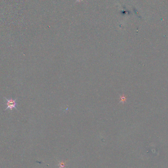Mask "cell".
Returning <instances> with one entry per match:
<instances>
[{
	"label": "cell",
	"instance_id": "1",
	"mask_svg": "<svg viewBox=\"0 0 168 168\" xmlns=\"http://www.w3.org/2000/svg\"><path fill=\"white\" fill-rule=\"evenodd\" d=\"M6 100V109L5 111L7 110H13V109H17V100L13 99V98H5Z\"/></svg>",
	"mask_w": 168,
	"mask_h": 168
}]
</instances>
